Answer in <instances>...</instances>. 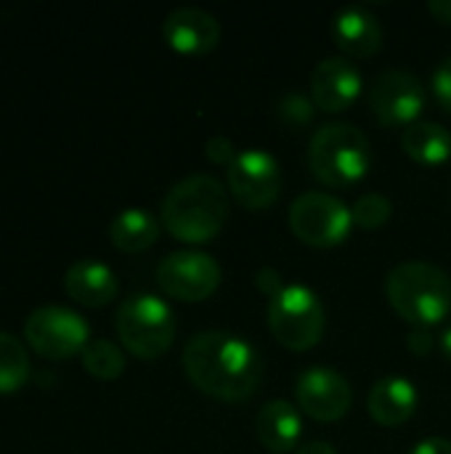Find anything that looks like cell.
<instances>
[{
    "label": "cell",
    "instance_id": "cb8c5ba5",
    "mask_svg": "<svg viewBox=\"0 0 451 454\" xmlns=\"http://www.w3.org/2000/svg\"><path fill=\"white\" fill-rule=\"evenodd\" d=\"M279 117L290 125V128H306L314 122V114H316V104L314 98L303 96V93H287L279 98V106H276Z\"/></svg>",
    "mask_w": 451,
    "mask_h": 454
},
{
    "label": "cell",
    "instance_id": "4dcf8cb0",
    "mask_svg": "<svg viewBox=\"0 0 451 454\" xmlns=\"http://www.w3.org/2000/svg\"><path fill=\"white\" fill-rule=\"evenodd\" d=\"M298 454H338L335 452V447L330 444V442H308V444H303Z\"/></svg>",
    "mask_w": 451,
    "mask_h": 454
},
{
    "label": "cell",
    "instance_id": "8fae6325",
    "mask_svg": "<svg viewBox=\"0 0 451 454\" xmlns=\"http://www.w3.org/2000/svg\"><path fill=\"white\" fill-rule=\"evenodd\" d=\"M425 106V85L409 69H385L369 85V109L380 125H412Z\"/></svg>",
    "mask_w": 451,
    "mask_h": 454
},
{
    "label": "cell",
    "instance_id": "8992f818",
    "mask_svg": "<svg viewBox=\"0 0 451 454\" xmlns=\"http://www.w3.org/2000/svg\"><path fill=\"white\" fill-rule=\"evenodd\" d=\"M324 303L306 285H287L268 303V327L290 351L314 348L324 335Z\"/></svg>",
    "mask_w": 451,
    "mask_h": 454
},
{
    "label": "cell",
    "instance_id": "4316f807",
    "mask_svg": "<svg viewBox=\"0 0 451 454\" xmlns=\"http://www.w3.org/2000/svg\"><path fill=\"white\" fill-rule=\"evenodd\" d=\"M255 285H258L268 298H274L276 293H282V274H279L276 269H260V271L255 274Z\"/></svg>",
    "mask_w": 451,
    "mask_h": 454
},
{
    "label": "cell",
    "instance_id": "5bb4252c",
    "mask_svg": "<svg viewBox=\"0 0 451 454\" xmlns=\"http://www.w3.org/2000/svg\"><path fill=\"white\" fill-rule=\"evenodd\" d=\"M162 35H165L167 45L175 48L178 53L199 56V53H210L218 45L221 24L205 8L183 5V8H175L165 16Z\"/></svg>",
    "mask_w": 451,
    "mask_h": 454
},
{
    "label": "cell",
    "instance_id": "ffe728a7",
    "mask_svg": "<svg viewBox=\"0 0 451 454\" xmlns=\"http://www.w3.org/2000/svg\"><path fill=\"white\" fill-rule=\"evenodd\" d=\"M401 144L420 165H441L451 157V133L433 120H420L404 128Z\"/></svg>",
    "mask_w": 451,
    "mask_h": 454
},
{
    "label": "cell",
    "instance_id": "ac0fdd59",
    "mask_svg": "<svg viewBox=\"0 0 451 454\" xmlns=\"http://www.w3.org/2000/svg\"><path fill=\"white\" fill-rule=\"evenodd\" d=\"M255 434L260 444L271 452H290L303 436V420L295 404L284 399L266 402L255 418Z\"/></svg>",
    "mask_w": 451,
    "mask_h": 454
},
{
    "label": "cell",
    "instance_id": "9c48e42d",
    "mask_svg": "<svg viewBox=\"0 0 451 454\" xmlns=\"http://www.w3.org/2000/svg\"><path fill=\"white\" fill-rule=\"evenodd\" d=\"M157 285L175 301H205L221 285V266L213 255L199 250H178L159 261Z\"/></svg>",
    "mask_w": 451,
    "mask_h": 454
},
{
    "label": "cell",
    "instance_id": "6da1fadb",
    "mask_svg": "<svg viewBox=\"0 0 451 454\" xmlns=\"http://www.w3.org/2000/svg\"><path fill=\"white\" fill-rule=\"evenodd\" d=\"M183 370L194 388L221 402L250 399L263 378L260 354L226 330L197 333L183 348Z\"/></svg>",
    "mask_w": 451,
    "mask_h": 454
},
{
    "label": "cell",
    "instance_id": "484cf974",
    "mask_svg": "<svg viewBox=\"0 0 451 454\" xmlns=\"http://www.w3.org/2000/svg\"><path fill=\"white\" fill-rule=\"evenodd\" d=\"M205 154H207V160L210 162H215V165H231L234 162V157H237V149H234V144L226 138V136H213V138H207V144H205Z\"/></svg>",
    "mask_w": 451,
    "mask_h": 454
},
{
    "label": "cell",
    "instance_id": "5b68a950",
    "mask_svg": "<svg viewBox=\"0 0 451 454\" xmlns=\"http://www.w3.org/2000/svg\"><path fill=\"white\" fill-rule=\"evenodd\" d=\"M114 327H117L122 346L133 356L157 359L173 346L175 314L162 298L152 293H136L120 303Z\"/></svg>",
    "mask_w": 451,
    "mask_h": 454
},
{
    "label": "cell",
    "instance_id": "7402d4cb",
    "mask_svg": "<svg viewBox=\"0 0 451 454\" xmlns=\"http://www.w3.org/2000/svg\"><path fill=\"white\" fill-rule=\"evenodd\" d=\"M80 356H82V367L98 380H114L125 370V354L120 351L117 343L104 340V338L90 340Z\"/></svg>",
    "mask_w": 451,
    "mask_h": 454
},
{
    "label": "cell",
    "instance_id": "2e32d148",
    "mask_svg": "<svg viewBox=\"0 0 451 454\" xmlns=\"http://www.w3.org/2000/svg\"><path fill=\"white\" fill-rule=\"evenodd\" d=\"M417 402H420V394H417L415 383L409 378H399V375L380 378L369 388V396H367L369 415L385 428L404 426L415 415Z\"/></svg>",
    "mask_w": 451,
    "mask_h": 454
},
{
    "label": "cell",
    "instance_id": "7c38bea8",
    "mask_svg": "<svg viewBox=\"0 0 451 454\" xmlns=\"http://www.w3.org/2000/svg\"><path fill=\"white\" fill-rule=\"evenodd\" d=\"M295 396L300 410L322 423L340 420L354 402V391L348 380L330 367H308L306 372H300Z\"/></svg>",
    "mask_w": 451,
    "mask_h": 454
},
{
    "label": "cell",
    "instance_id": "30bf717a",
    "mask_svg": "<svg viewBox=\"0 0 451 454\" xmlns=\"http://www.w3.org/2000/svg\"><path fill=\"white\" fill-rule=\"evenodd\" d=\"M229 192L247 210H266L282 192L279 160L263 149H245L229 165Z\"/></svg>",
    "mask_w": 451,
    "mask_h": 454
},
{
    "label": "cell",
    "instance_id": "44dd1931",
    "mask_svg": "<svg viewBox=\"0 0 451 454\" xmlns=\"http://www.w3.org/2000/svg\"><path fill=\"white\" fill-rule=\"evenodd\" d=\"M29 354L24 343L8 333H0V394L19 391L29 378Z\"/></svg>",
    "mask_w": 451,
    "mask_h": 454
},
{
    "label": "cell",
    "instance_id": "f546056e",
    "mask_svg": "<svg viewBox=\"0 0 451 454\" xmlns=\"http://www.w3.org/2000/svg\"><path fill=\"white\" fill-rule=\"evenodd\" d=\"M428 11H431L439 21L451 24V0H431V3H428Z\"/></svg>",
    "mask_w": 451,
    "mask_h": 454
},
{
    "label": "cell",
    "instance_id": "52a82bcc",
    "mask_svg": "<svg viewBox=\"0 0 451 454\" xmlns=\"http://www.w3.org/2000/svg\"><path fill=\"white\" fill-rule=\"evenodd\" d=\"M24 338L35 354L58 362L82 354V348L90 343V327L77 311L66 306H40L27 317Z\"/></svg>",
    "mask_w": 451,
    "mask_h": 454
},
{
    "label": "cell",
    "instance_id": "277c9868",
    "mask_svg": "<svg viewBox=\"0 0 451 454\" xmlns=\"http://www.w3.org/2000/svg\"><path fill=\"white\" fill-rule=\"evenodd\" d=\"M369 138L351 122H327L308 144V165L314 176L335 189L362 181L369 170Z\"/></svg>",
    "mask_w": 451,
    "mask_h": 454
},
{
    "label": "cell",
    "instance_id": "7a4b0ae2",
    "mask_svg": "<svg viewBox=\"0 0 451 454\" xmlns=\"http://www.w3.org/2000/svg\"><path fill=\"white\" fill-rule=\"evenodd\" d=\"M229 192L210 173L181 178L162 200L165 229L189 245L210 242L229 218Z\"/></svg>",
    "mask_w": 451,
    "mask_h": 454
},
{
    "label": "cell",
    "instance_id": "e0dca14e",
    "mask_svg": "<svg viewBox=\"0 0 451 454\" xmlns=\"http://www.w3.org/2000/svg\"><path fill=\"white\" fill-rule=\"evenodd\" d=\"M64 287L72 301L88 309H98L112 303L117 295V277L114 271L101 261H77L69 266L64 277Z\"/></svg>",
    "mask_w": 451,
    "mask_h": 454
},
{
    "label": "cell",
    "instance_id": "f1b7e54d",
    "mask_svg": "<svg viewBox=\"0 0 451 454\" xmlns=\"http://www.w3.org/2000/svg\"><path fill=\"white\" fill-rule=\"evenodd\" d=\"M409 454H451V442L449 439H441V436H431V439H423L417 442Z\"/></svg>",
    "mask_w": 451,
    "mask_h": 454
},
{
    "label": "cell",
    "instance_id": "9a60e30c",
    "mask_svg": "<svg viewBox=\"0 0 451 454\" xmlns=\"http://www.w3.org/2000/svg\"><path fill=\"white\" fill-rule=\"evenodd\" d=\"M332 35H335V43L340 45V51L354 59L375 56L383 45V24L364 5L340 8L332 21Z\"/></svg>",
    "mask_w": 451,
    "mask_h": 454
},
{
    "label": "cell",
    "instance_id": "d6986e66",
    "mask_svg": "<svg viewBox=\"0 0 451 454\" xmlns=\"http://www.w3.org/2000/svg\"><path fill=\"white\" fill-rule=\"evenodd\" d=\"M159 237V221L144 207L120 210L109 226V239L122 253H141Z\"/></svg>",
    "mask_w": 451,
    "mask_h": 454
},
{
    "label": "cell",
    "instance_id": "ba28073f",
    "mask_svg": "<svg viewBox=\"0 0 451 454\" xmlns=\"http://www.w3.org/2000/svg\"><path fill=\"white\" fill-rule=\"evenodd\" d=\"M351 207L327 192H306L290 207V229L311 247H332L351 234Z\"/></svg>",
    "mask_w": 451,
    "mask_h": 454
},
{
    "label": "cell",
    "instance_id": "83f0119b",
    "mask_svg": "<svg viewBox=\"0 0 451 454\" xmlns=\"http://www.w3.org/2000/svg\"><path fill=\"white\" fill-rule=\"evenodd\" d=\"M407 348H409L412 354H417V356H425V354L433 348L431 333H428L425 327H415V330L409 333V338H407Z\"/></svg>",
    "mask_w": 451,
    "mask_h": 454
},
{
    "label": "cell",
    "instance_id": "4fadbf2b",
    "mask_svg": "<svg viewBox=\"0 0 451 454\" xmlns=\"http://www.w3.org/2000/svg\"><path fill=\"white\" fill-rule=\"evenodd\" d=\"M362 72L348 56H327L311 74V98L322 112H343L362 96Z\"/></svg>",
    "mask_w": 451,
    "mask_h": 454
},
{
    "label": "cell",
    "instance_id": "3957f363",
    "mask_svg": "<svg viewBox=\"0 0 451 454\" xmlns=\"http://www.w3.org/2000/svg\"><path fill=\"white\" fill-rule=\"evenodd\" d=\"M385 295L396 314L417 327L439 325L451 311V279L428 261L399 263L385 279Z\"/></svg>",
    "mask_w": 451,
    "mask_h": 454
},
{
    "label": "cell",
    "instance_id": "603a6c76",
    "mask_svg": "<svg viewBox=\"0 0 451 454\" xmlns=\"http://www.w3.org/2000/svg\"><path fill=\"white\" fill-rule=\"evenodd\" d=\"M391 210H393L391 200L372 192V194H362V197L354 202L351 215H354V223H356V226L375 231V229H380V226L391 218Z\"/></svg>",
    "mask_w": 451,
    "mask_h": 454
},
{
    "label": "cell",
    "instance_id": "d4e9b609",
    "mask_svg": "<svg viewBox=\"0 0 451 454\" xmlns=\"http://www.w3.org/2000/svg\"><path fill=\"white\" fill-rule=\"evenodd\" d=\"M433 93H436L439 104L447 112H451V56H447L433 72Z\"/></svg>",
    "mask_w": 451,
    "mask_h": 454
},
{
    "label": "cell",
    "instance_id": "1f68e13d",
    "mask_svg": "<svg viewBox=\"0 0 451 454\" xmlns=\"http://www.w3.org/2000/svg\"><path fill=\"white\" fill-rule=\"evenodd\" d=\"M441 351H444L447 359H451V327H447L444 335H441Z\"/></svg>",
    "mask_w": 451,
    "mask_h": 454
}]
</instances>
